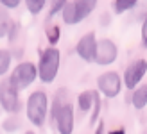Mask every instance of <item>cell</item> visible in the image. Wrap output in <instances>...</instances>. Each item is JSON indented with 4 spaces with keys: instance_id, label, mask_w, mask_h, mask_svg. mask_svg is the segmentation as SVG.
Returning a JSON list of instances; mask_svg holds the SVG:
<instances>
[{
    "instance_id": "6da1fadb",
    "label": "cell",
    "mask_w": 147,
    "mask_h": 134,
    "mask_svg": "<svg viewBox=\"0 0 147 134\" xmlns=\"http://www.w3.org/2000/svg\"><path fill=\"white\" fill-rule=\"evenodd\" d=\"M57 70H59V50L50 47L41 54L40 57V64L36 72H38V77L41 79V82H52L57 75Z\"/></svg>"
},
{
    "instance_id": "7a4b0ae2",
    "label": "cell",
    "mask_w": 147,
    "mask_h": 134,
    "mask_svg": "<svg viewBox=\"0 0 147 134\" xmlns=\"http://www.w3.org/2000/svg\"><path fill=\"white\" fill-rule=\"evenodd\" d=\"M49 111V100L43 91H34L27 100V118L34 125H43Z\"/></svg>"
},
{
    "instance_id": "3957f363",
    "label": "cell",
    "mask_w": 147,
    "mask_h": 134,
    "mask_svg": "<svg viewBox=\"0 0 147 134\" xmlns=\"http://www.w3.org/2000/svg\"><path fill=\"white\" fill-rule=\"evenodd\" d=\"M36 75H38V72H36V66L32 63H20L16 68L13 70L9 80H11V84L20 91V89H25V88L31 86L34 82Z\"/></svg>"
},
{
    "instance_id": "277c9868",
    "label": "cell",
    "mask_w": 147,
    "mask_h": 134,
    "mask_svg": "<svg viewBox=\"0 0 147 134\" xmlns=\"http://www.w3.org/2000/svg\"><path fill=\"white\" fill-rule=\"evenodd\" d=\"M0 106H2L7 113H14L20 107L18 100V89L11 84L9 79L0 80Z\"/></svg>"
},
{
    "instance_id": "5b68a950",
    "label": "cell",
    "mask_w": 147,
    "mask_h": 134,
    "mask_svg": "<svg viewBox=\"0 0 147 134\" xmlns=\"http://www.w3.org/2000/svg\"><path fill=\"white\" fill-rule=\"evenodd\" d=\"M97 86H99V89L108 96V98H113V96H117L120 93L122 80H120V75L117 72H104L102 75H99Z\"/></svg>"
},
{
    "instance_id": "8992f818",
    "label": "cell",
    "mask_w": 147,
    "mask_h": 134,
    "mask_svg": "<svg viewBox=\"0 0 147 134\" xmlns=\"http://www.w3.org/2000/svg\"><path fill=\"white\" fill-rule=\"evenodd\" d=\"M117 54H119V48H117V45L111 40H100V41H97V47H95L93 61L97 64L106 66V64H111L115 61Z\"/></svg>"
},
{
    "instance_id": "52a82bcc",
    "label": "cell",
    "mask_w": 147,
    "mask_h": 134,
    "mask_svg": "<svg viewBox=\"0 0 147 134\" xmlns=\"http://www.w3.org/2000/svg\"><path fill=\"white\" fill-rule=\"evenodd\" d=\"M145 70H147V63L145 59H138V61L131 63L127 66L126 73H124V82H126V88L129 89H135L138 86V82L144 79L145 75Z\"/></svg>"
},
{
    "instance_id": "ba28073f",
    "label": "cell",
    "mask_w": 147,
    "mask_h": 134,
    "mask_svg": "<svg viewBox=\"0 0 147 134\" xmlns=\"http://www.w3.org/2000/svg\"><path fill=\"white\" fill-rule=\"evenodd\" d=\"M54 120L57 123L59 134H72V131H74V107H72L70 102L65 104V106L57 111Z\"/></svg>"
},
{
    "instance_id": "9c48e42d",
    "label": "cell",
    "mask_w": 147,
    "mask_h": 134,
    "mask_svg": "<svg viewBox=\"0 0 147 134\" xmlns=\"http://www.w3.org/2000/svg\"><path fill=\"white\" fill-rule=\"evenodd\" d=\"M95 47H97V40H95V32H88L84 34L83 38L77 41V54L81 59H84V61L92 63L93 61V56H95Z\"/></svg>"
},
{
    "instance_id": "30bf717a",
    "label": "cell",
    "mask_w": 147,
    "mask_h": 134,
    "mask_svg": "<svg viewBox=\"0 0 147 134\" xmlns=\"http://www.w3.org/2000/svg\"><path fill=\"white\" fill-rule=\"evenodd\" d=\"M61 14H63V21L67 25H74V23H79L81 20H84V16L79 11L77 2H67L61 9Z\"/></svg>"
},
{
    "instance_id": "8fae6325",
    "label": "cell",
    "mask_w": 147,
    "mask_h": 134,
    "mask_svg": "<svg viewBox=\"0 0 147 134\" xmlns=\"http://www.w3.org/2000/svg\"><path fill=\"white\" fill-rule=\"evenodd\" d=\"M131 102L136 109H145L147 106V86H140V88H135V93L131 96Z\"/></svg>"
},
{
    "instance_id": "7c38bea8",
    "label": "cell",
    "mask_w": 147,
    "mask_h": 134,
    "mask_svg": "<svg viewBox=\"0 0 147 134\" xmlns=\"http://www.w3.org/2000/svg\"><path fill=\"white\" fill-rule=\"evenodd\" d=\"M95 89H86L77 96V104H79V109L81 111H90L93 106V96H95Z\"/></svg>"
},
{
    "instance_id": "4fadbf2b",
    "label": "cell",
    "mask_w": 147,
    "mask_h": 134,
    "mask_svg": "<svg viewBox=\"0 0 147 134\" xmlns=\"http://www.w3.org/2000/svg\"><path fill=\"white\" fill-rule=\"evenodd\" d=\"M9 25H11L9 13L0 7V38H4V36L7 34V31H9Z\"/></svg>"
},
{
    "instance_id": "5bb4252c",
    "label": "cell",
    "mask_w": 147,
    "mask_h": 134,
    "mask_svg": "<svg viewBox=\"0 0 147 134\" xmlns=\"http://www.w3.org/2000/svg\"><path fill=\"white\" fill-rule=\"evenodd\" d=\"M9 66H11V54L7 50H0V75H4L9 70Z\"/></svg>"
},
{
    "instance_id": "9a60e30c",
    "label": "cell",
    "mask_w": 147,
    "mask_h": 134,
    "mask_svg": "<svg viewBox=\"0 0 147 134\" xmlns=\"http://www.w3.org/2000/svg\"><path fill=\"white\" fill-rule=\"evenodd\" d=\"M135 5H136L135 0H117L115 2V11L117 13H124L127 9H133Z\"/></svg>"
},
{
    "instance_id": "2e32d148",
    "label": "cell",
    "mask_w": 147,
    "mask_h": 134,
    "mask_svg": "<svg viewBox=\"0 0 147 134\" xmlns=\"http://www.w3.org/2000/svg\"><path fill=\"white\" fill-rule=\"evenodd\" d=\"M99 113H100V96H99V93H95V96H93V113H92V118H90L92 125H95V122L99 120Z\"/></svg>"
},
{
    "instance_id": "e0dca14e",
    "label": "cell",
    "mask_w": 147,
    "mask_h": 134,
    "mask_svg": "<svg viewBox=\"0 0 147 134\" xmlns=\"http://www.w3.org/2000/svg\"><path fill=\"white\" fill-rule=\"evenodd\" d=\"M25 5H27V9L32 14H38L43 9V5H45V0H27Z\"/></svg>"
},
{
    "instance_id": "ac0fdd59",
    "label": "cell",
    "mask_w": 147,
    "mask_h": 134,
    "mask_svg": "<svg viewBox=\"0 0 147 134\" xmlns=\"http://www.w3.org/2000/svg\"><path fill=\"white\" fill-rule=\"evenodd\" d=\"M47 38H49V43L50 45H56L59 41V27L57 25H52L47 29Z\"/></svg>"
},
{
    "instance_id": "d6986e66",
    "label": "cell",
    "mask_w": 147,
    "mask_h": 134,
    "mask_svg": "<svg viewBox=\"0 0 147 134\" xmlns=\"http://www.w3.org/2000/svg\"><path fill=\"white\" fill-rule=\"evenodd\" d=\"M18 127H20V120H18V118H14V116L7 118V120L4 122V131H7V132L18 131Z\"/></svg>"
},
{
    "instance_id": "ffe728a7",
    "label": "cell",
    "mask_w": 147,
    "mask_h": 134,
    "mask_svg": "<svg viewBox=\"0 0 147 134\" xmlns=\"http://www.w3.org/2000/svg\"><path fill=\"white\" fill-rule=\"evenodd\" d=\"M20 31V25L16 23V21H11V25H9V31H7L5 36H9V41H14L16 40V34Z\"/></svg>"
},
{
    "instance_id": "44dd1931",
    "label": "cell",
    "mask_w": 147,
    "mask_h": 134,
    "mask_svg": "<svg viewBox=\"0 0 147 134\" xmlns=\"http://www.w3.org/2000/svg\"><path fill=\"white\" fill-rule=\"evenodd\" d=\"M0 4H2L4 7H7V9H14V7L20 5V0H2Z\"/></svg>"
},
{
    "instance_id": "7402d4cb",
    "label": "cell",
    "mask_w": 147,
    "mask_h": 134,
    "mask_svg": "<svg viewBox=\"0 0 147 134\" xmlns=\"http://www.w3.org/2000/svg\"><path fill=\"white\" fill-rule=\"evenodd\" d=\"M63 5H65V2H54L52 7H50V16H54L56 13H59L63 9Z\"/></svg>"
},
{
    "instance_id": "603a6c76",
    "label": "cell",
    "mask_w": 147,
    "mask_h": 134,
    "mask_svg": "<svg viewBox=\"0 0 147 134\" xmlns=\"http://www.w3.org/2000/svg\"><path fill=\"white\" fill-rule=\"evenodd\" d=\"M142 43H144V45L147 43V25H145V23L142 25Z\"/></svg>"
},
{
    "instance_id": "cb8c5ba5",
    "label": "cell",
    "mask_w": 147,
    "mask_h": 134,
    "mask_svg": "<svg viewBox=\"0 0 147 134\" xmlns=\"http://www.w3.org/2000/svg\"><path fill=\"white\" fill-rule=\"evenodd\" d=\"M95 134H104V122H99V125H97V131H95Z\"/></svg>"
},
{
    "instance_id": "d4e9b609",
    "label": "cell",
    "mask_w": 147,
    "mask_h": 134,
    "mask_svg": "<svg viewBox=\"0 0 147 134\" xmlns=\"http://www.w3.org/2000/svg\"><path fill=\"white\" fill-rule=\"evenodd\" d=\"M109 134H126V131H124V129L120 127V129H115V131H109Z\"/></svg>"
},
{
    "instance_id": "484cf974",
    "label": "cell",
    "mask_w": 147,
    "mask_h": 134,
    "mask_svg": "<svg viewBox=\"0 0 147 134\" xmlns=\"http://www.w3.org/2000/svg\"><path fill=\"white\" fill-rule=\"evenodd\" d=\"M24 134H34V131H27V132H24Z\"/></svg>"
}]
</instances>
